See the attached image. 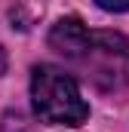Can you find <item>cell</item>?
Listing matches in <instances>:
<instances>
[{"instance_id":"1","label":"cell","mask_w":129,"mask_h":132,"mask_svg":"<svg viewBox=\"0 0 129 132\" xmlns=\"http://www.w3.org/2000/svg\"><path fill=\"white\" fill-rule=\"evenodd\" d=\"M49 46L101 92H123L129 86V40L123 34L89 31L77 15H68L52 25Z\"/></svg>"},{"instance_id":"2","label":"cell","mask_w":129,"mask_h":132,"mask_svg":"<svg viewBox=\"0 0 129 132\" xmlns=\"http://www.w3.org/2000/svg\"><path fill=\"white\" fill-rule=\"evenodd\" d=\"M31 104L37 120L52 126H80L89 117L77 80L55 65H37L31 71Z\"/></svg>"},{"instance_id":"3","label":"cell","mask_w":129,"mask_h":132,"mask_svg":"<svg viewBox=\"0 0 129 132\" xmlns=\"http://www.w3.org/2000/svg\"><path fill=\"white\" fill-rule=\"evenodd\" d=\"M0 132H34V126L25 120V114L6 111V114L0 117Z\"/></svg>"},{"instance_id":"4","label":"cell","mask_w":129,"mask_h":132,"mask_svg":"<svg viewBox=\"0 0 129 132\" xmlns=\"http://www.w3.org/2000/svg\"><path fill=\"white\" fill-rule=\"evenodd\" d=\"M95 3L108 12H129V0H95Z\"/></svg>"},{"instance_id":"5","label":"cell","mask_w":129,"mask_h":132,"mask_svg":"<svg viewBox=\"0 0 129 132\" xmlns=\"http://www.w3.org/2000/svg\"><path fill=\"white\" fill-rule=\"evenodd\" d=\"M6 74V52H3V46H0V77Z\"/></svg>"}]
</instances>
